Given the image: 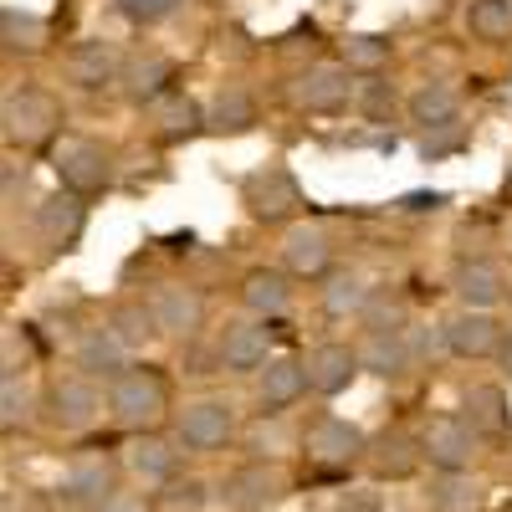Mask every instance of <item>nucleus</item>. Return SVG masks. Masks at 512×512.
<instances>
[{"label": "nucleus", "mask_w": 512, "mask_h": 512, "mask_svg": "<svg viewBox=\"0 0 512 512\" xmlns=\"http://www.w3.org/2000/svg\"><path fill=\"white\" fill-rule=\"evenodd\" d=\"M164 415H175V405H169V384H164L159 369L134 364L108 384V420L118 425V431H128V436L159 431Z\"/></svg>", "instance_id": "1"}, {"label": "nucleus", "mask_w": 512, "mask_h": 512, "mask_svg": "<svg viewBox=\"0 0 512 512\" xmlns=\"http://www.w3.org/2000/svg\"><path fill=\"white\" fill-rule=\"evenodd\" d=\"M169 436L180 441V451L216 456L241 436V410L226 395H190L185 405H175V415H169Z\"/></svg>", "instance_id": "2"}, {"label": "nucleus", "mask_w": 512, "mask_h": 512, "mask_svg": "<svg viewBox=\"0 0 512 512\" xmlns=\"http://www.w3.org/2000/svg\"><path fill=\"white\" fill-rule=\"evenodd\" d=\"M41 415H47V425L57 436H88L108 415V390L88 374L62 369V374L47 379V390H41Z\"/></svg>", "instance_id": "3"}, {"label": "nucleus", "mask_w": 512, "mask_h": 512, "mask_svg": "<svg viewBox=\"0 0 512 512\" xmlns=\"http://www.w3.org/2000/svg\"><path fill=\"white\" fill-rule=\"evenodd\" d=\"M236 195L246 205V216L262 221V226H297V216L308 210L303 185H297V175H292L282 159H267L262 169L241 175L236 180Z\"/></svg>", "instance_id": "4"}, {"label": "nucleus", "mask_w": 512, "mask_h": 512, "mask_svg": "<svg viewBox=\"0 0 512 512\" xmlns=\"http://www.w3.org/2000/svg\"><path fill=\"white\" fill-rule=\"evenodd\" d=\"M62 103L47 88H11L6 103H0V134H6V149H41L57 144L62 134Z\"/></svg>", "instance_id": "5"}, {"label": "nucleus", "mask_w": 512, "mask_h": 512, "mask_svg": "<svg viewBox=\"0 0 512 512\" xmlns=\"http://www.w3.org/2000/svg\"><path fill=\"white\" fill-rule=\"evenodd\" d=\"M52 175L62 190L93 200L113 185V149L103 139H88V134H62L52 144Z\"/></svg>", "instance_id": "6"}, {"label": "nucleus", "mask_w": 512, "mask_h": 512, "mask_svg": "<svg viewBox=\"0 0 512 512\" xmlns=\"http://www.w3.org/2000/svg\"><path fill=\"white\" fill-rule=\"evenodd\" d=\"M287 103L297 113H344L359 103V82L344 62H308V67H297L292 82H287Z\"/></svg>", "instance_id": "7"}, {"label": "nucleus", "mask_w": 512, "mask_h": 512, "mask_svg": "<svg viewBox=\"0 0 512 512\" xmlns=\"http://www.w3.org/2000/svg\"><path fill=\"white\" fill-rule=\"evenodd\" d=\"M272 323H262V318H251V313H241V318H226L221 328H216V344H210V354H216V369L221 374H262L267 364H272Z\"/></svg>", "instance_id": "8"}, {"label": "nucleus", "mask_w": 512, "mask_h": 512, "mask_svg": "<svg viewBox=\"0 0 512 512\" xmlns=\"http://www.w3.org/2000/svg\"><path fill=\"white\" fill-rule=\"evenodd\" d=\"M287 487L292 482H287V472L277 461H246V466H236V472L221 477L216 497L231 512H267V507H277L287 497Z\"/></svg>", "instance_id": "9"}, {"label": "nucleus", "mask_w": 512, "mask_h": 512, "mask_svg": "<svg viewBox=\"0 0 512 512\" xmlns=\"http://www.w3.org/2000/svg\"><path fill=\"white\" fill-rule=\"evenodd\" d=\"M175 82H180V62L175 57L159 52V47H139V52L123 57L118 93H123V103H134V108H154L159 98L175 93Z\"/></svg>", "instance_id": "10"}, {"label": "nucleus", "mask_w": 512, "mask_h": 512, "mask_svg": "<svg viewBox=\"0 0 512 512\" xmlns=\"http://www.w3.org/2000/svg\"><path fill=\"white\" fill-rule=\"evenodd\" d=\"M420 456L441 477H461L477 461V431L466 425V415H431L420 425Z\"/></svg>", "instance_id": "11"}, {"label": "nucleus", "mask_w": 512, "mask_h": 512, "mask_svg": "<svg viewBox=\"0 0 512 512\" xmlns=\"http://www.w3.org/2000/svg\"><path fill=\"white\" fill-rule=\"evenodd\" d=\"M82 226H88V200L72 195V190H57V195H47L31 210V236H36L41 256L72 251L82 241Z\"/></svg>", "instance_id": "12"}, {"label": "nucleus", "mask_w": 512, "mask_h": 512, "mask_svg": "<svg viewBox=\"0 0 512 512\" xmlns=\"http://www.w3.org/2000/svg\"><path fill=\"white\" fill-rule=\"evenodd\" d=\"M123 57L108 36H77L72 47L62 52V77L72 82L77 93H103V88H118V72H123Z\"/></svg>", "instance_id": "13"}, {"label": "nucleus", "mask_w": 512, "mask_h": 512, "mask_svg": "<svg viewBox=\"0 0 512 512\" xmlns=\"http://www.w3.org/2000/svg\"><path fill=\"white\" fill-rule=\"evenodd\" d=\"M282 272L292 282H328L333 277V236L318 221H297L282 231Z\"/></svg>", "instance_id": "14"}, {"label": "nucleus", "mask_w": 512, "mask_h": 512, "mask_svg": "<svg viewBox=\"0 0 512 512\" xmlns=\"http://www.w3.org/2000/svg\"><path fill=\"white\" fill-rule=\"evenodd\" d=\"M123 472L134 477L139 487H169L180 477V441L164 436V431H144V436H128L123 446Z\"/></svg>", "instance_id": "15"}, {"label": "nucleus", "mask_w": 512, "mask_h": 512, "mask_svg": "<svg viewBox=\"0 0 512 512\" xmlns=\"http://www.w3.org/2000/svg\"><path fill=\"white\" fill-rule=\"evenodd\" d=\"M502 323L492 313H477V308H456L441 318V344L451 359L472 364V359H497V344H502Z\"/></svg>", "instance_id": "16"}, {"label": "nucleus", "mask_w": 512, "mask_h": 512, "mask_svg": "<svg viewBox=\"0 0 512 512\" xmlns=\"http://www.w3.org/2000/svg\"><path fill=\"white\" fill-rule=\"evenodd\" d=\"M303 369H308V390H313L318 400H338V395H344L349 384L364 374V359H359V344H338V338H323V344L308 349Z\"/></svg>", "instance_id": "17"}, {"label": "nucleus", "mask_w": 512, "mask_h": 512, "mask_svg": "<svg viewBox=\"0 0 512 512\" xmlns=\"http://www.w3.org/2000/svg\"><path fill=\"white\" fill-rule=\"evenodd\" d=\"M303 451L318 466H349V461L369 456V436L344 415H313L308 431H303Z\"/></svg>", "instance_id": "18"}, {"label": "nucleus", "mask_w": 512, "mask_h": 512, "mask_svg": "<svg viewBox=\"0 0 512 512\" xmlns=\"http://www.w3.org/2000/svg\"><path fill=\"white\" fill-rule=\"evenodd\" d=\"M149 308L159 318V333L164 338H180V344H190V338H200L205 328V297L185 282H159L149 292Z\"/></svg>", "instance_id": "19"}, {"label": "nucleus", "mask_w": 512, "mask_h": 512, "mask_svg": "<svg viewBox=\"0 0 512 512\" xmlns=\"http://www.w3.org/2000/svg\"><path fill=\"white\" fill-rule=\"evenodd\" d=\"M113 482H118V472H113V461L108 456H93V451H82V456H72L67 461V472H62V482H57V492L67 497V502H77V507H108L118 492H113Z\"/></svg>", "instance_id": "20"}, {"label": "nucleus", "mask_w": 512, "mask_h": 512, "mask_svg": "<svg viewBox=\"0 0 512 512\" xmlns=\"http://www.w3.org/2000/svg\"><path fill=\"white\" fill-rule=\"evenodd\" d=\"M236 292H241V308H246L251 318H262V323L287 318L292 303H297V287H292V277H287L282 267H251Z\"/></svg>", "instance_id": "21"}, {"label": "nucleus", "mask_w": 512, "mask_h": 512, "mask_svg": "<svg viewBox=\"0 0 512 512\" xmlns=\"http://www.w3.org/2000/svg\"><path fill=\"white\" fill-rule=\"evenodd\" d=\"M451 292H456L461 308L492 313L507 297V272H502V262H492V256H472V262L451 267Z\"/></svg>", "instance_id": "22"}, {"label": "nucleus", "mask_w": 512, "mask_h": 512, "mask_svg": "<svg viewBox=\"0 0 512 512\" xmlns=\"http://www.w3.org/2000/svg\"><path fill=\"white\" fill-rule=\"evenodd\" d=\"M405 118H410L415 128H425V134L451 128V123L461 118V93H456V82H446V77L415 82V88L405 93Z\"/></svg>", "instance_id": "23"}, {"label": "nucleus", "mask_w": 512, "mask_h": 512, "mask_svg": "<svg viewBox=\"0 0 512 512\" xmlns=\"http://www.w3.org/2000/svg\"><path fill=\"white\" fill-rule=\"evenodd\" d=\"M149 134L159 144H190V139H200L205 134V103L190 98L185 88H175L169 98H159L149 108Z\"/></svg>", "instance_id": "24"}, {"label": "nucleus", "mask_w": 512, "mask_h": 512, "mask_svg": "<svg viewBox=\"0 0 512 512\" xmlns=\"http://www.w3.org/2000/svg\"><path fill=\"white\" fill-rule=\"evenodd\" d=\"M303 395H313L308 390V369H303V359H292V354H272V364L256 374V405H262L267 415L292 410Z\"/></svg>", "instance_id": "25"}, {"label": "nucleus", "mask_w": 512, "mask_h": 512, "mask_svg": "<svg viewBox=\"0 0 512 512\" xmlns=\"http://www.w3.org/2000/svg\"><path fill=\"white\" fill-rule=\"evenodd\" d=\"M256 118H262V108H256V93L241 88V82H221L216 93L205 98V134H251Z\"/></svg>", "instance_id": "26"}, {"label": "nucleus", "mask_w": 512, "mask_h": 512, "mask_svg": "<svg viewBox=\"0 0 512 512\" xmlns=\"http://www.w3.org/2000/svg\"><path fill=\"white\" fill-rule=\"evenodd\" d=\"M364 466L379 477V482H405V477H415L420 466H425V456H420V436H410V431H379L374 441H369V456H364Z\"/></svg>", "instance_id": "27"}, {"label": "nucleus", "mask_w": 512, "mask_h": 512, "mask_svg": "<svg viewBox=\"0 0 512 512\" xmlns=\"http://www.w3.org/2000/svg\"><path fill=\"white\" fill-rule=\"evenodd\" d=\"M72 369H77V374H88V379H103V384H113L123 369H134V364H128V349L118 344V338H113L108 328H88V333H77Z\"/></svg>", "instance_id": "28"}, {"label": "nucleus", "mask_w": 512, "mask_h": 512, "mask_svg": "<svg viewBox=\"0 0 512 512\" xmlns=\"http://www.w3.org/2000/svg\"><path fill=\"white\" fill-rule=\"evenodd\" d=\"M103 328L118 338V344L134 354V349H149V344H159V318H154V308H149V297H118V303L108 308V318H103Z\"/></svg>", "instance_id": "29"}, {"label": "nucleus", "mask_w": 512, "mask_h": 512, "mask_svg": "<svg viewBox=\"0 0 512 512\" xmlns=\"http://www.w3.org/2000/svg\"><path fill=\"white\" fill-rule=\"evenodd\" d=\"M359 359H364V374H379V379H405V374L415 369L410 333H364Z\"/></svg>", "instance_id": "30"}, {"label": "nucleus", "mask_w": 512, "mask_h": 512, "mask_svg": "<svg viewBox=\"0 0 512 512\" xmlns=\"http://www.w3.org/2000/svg\"><path fill=\"white\" fill-rule=\"evenodd\" d=\"M461 415L477 436H502L512 431V405H507V390L502 384H472L461 395Z\"/></svg>", "instance_id": "31"}, {"label": "nucleus", "mask_w": 512, "mask_h": 512, "mask_svg": "<svg viewBox=\"0 0 512 512\" xmlns=\"http://www.w3.org/2000/svg\"><path fill=\"white\" fill-rule=\"evenodd\" d=\"M369 303H374V287L359 277V272H333L323 287H318V308L328 313V318H364L369 313Z\"/></svg>", "instance_id": "32"}, {"label": "nucleus", "mask_w": 512, "mask_h": 512, "mask_svg": "<svg viewBox=\"0 0 512 512\" xmlns=\"http://www.w3.org/2000/svg\"><path fill=\"white\" fill-rule=\"evenodd\" d=\"M395 57V41L379 36V31H349L344 41H338V62H344L349 72H384Z\"/></svg>", "instance_id": "33"}, {"label": "nucleus", "mask_w": 512, "mask_h": 512, "mask_svg": "<svg viewBox=\"0 0 512 512\" xmlns=\"http://www.w3.org/2000/svg\"><path fill=\"white\" fill-rule=\"evenodd\" d=\"M466 31H472V41H487V47L507 41L512 36V0H466Z\"/></svg>", "instance_id": "34"}, {"label": "nucleus", "mask_w": 512, "mask_h": 512, "mask_svg": "<svg viewBox=\"0 0 512 512\" xmlns=\"http://www.w3.org/2000/svg\"><path fill=\"white\" fill-rule=\"evenodd\" d=\"M0 26H6V52H11V57H16V52H41V47H47V21L31 16V11L6 6V11H0Z\"/></svg>", "instance_id": "35"}, {"label": "nucleus", "mask_w": 512, "mask_h": 512, "mask_svg": "<svg viewBox=\"0 0 512 512\" xmlns=\"http://www.w3.org/2000/svg\"><path fill=\"white\" fill-rule=\"evenodd\" d=\"M149 502H154V512H205L210 487H205L200 477H175L169 487H159Z\"/></svg>", "instance_id": "36"}, {"label": "nucleus", "mask_w": 512, "mask_h": 512, "mask_svg": "<svg viewBox=\"0 0 512 512\" xmlns=\"http://www.w3.org/2000/svg\"><path fill=\"white\" fill-rule=\"evenodd\" d=\"M180 6L185 0H113V11L134 26H164V21L180 16Z\"/></svg>", "instance_id": "37"}, {"label": "nucleus", "mask_w": 512, "mask_h": 512, "mask_svg": "<svg viewBox=\"0 0 512 512\" xmlns=\"http://www.w3.org/2000/svg\"><path fill=\"white\" fill-rule=\"evenodd\" d=\"M31 420V390L21 379H0V431L16 436V425Z\"/></svg>", "instance_id": "38"}, {"label": "nucleus", "mask_w": 512, "mask_h": 512, "mask_svg": "<svg viewBox=\"0 0 512 512\" xmlns=\"http://www.w3.org/2000/svg\"><path fill=\"white\" fill-rule=\"evenodd\" d=\"M369 123H384V118H390L395 108H405L400 98H395V88H390V82H369V88H364V82H359V103H354Z\"/></svg>", "instance_id": "39"}, {"label": "nucleus", "mask_w": 512, "mask_h": 512, "mask_svg": "<svg viewBox=\"0 0 512 512\" xmlns=\"http://www.w3.org/2000/svg\"><path fill=\"white\" fill-rule=\"evenodd\" d=\"M461 144H466V134L451 123V128H436V134H425L420 154H425V159H441V154H451V149H461Z\"/></svg>", "instance_id": "40"}, {"label": "nucleus", "mask_w": 512, "mask_h": 512, "mask_svg": "<svg viewBox=\"0 0 512 512\" xmlns=\"http://www.w3.org/2000/svg\"><path fill=\"white\" fill-rule=\"evenodd\" d=\"M344 512H384V502H379V492H374V487H359V492H349V497H344Z\"/></svg>", "instance_id": "41"}, {"label": "nucleus", "mask_w": 512, "mask_h": 512, "mask_svg": "<svg viewBox=\"0 0 512 512\" xmlns=\"http://www.w3.org/2000/svg\"><path fill=\"white\" fill-rule=\"evenodd\" d=\"M98 512H154V502H144V497H128V492H118L108 507H98Z\"/></svg>", "instance_id": "42"}, {"label": "nucleus", "mask_w": 512, "mask_h": 512, "mask_svg": "<svg viewBox=\"0 0 512 512\" xmlns=\"http://www.w3.org/2000/svg\"><path fill=\"white\" fill-rule=\"evenodd\" d=\"M446 205V195H405L400 200V210H441Z\"/></svg>", "instance_id": "43"}, {"label": "nucleus", "mask_w": 512, "mask_h": 512, "mask_svg": "<svg viewBox=\"0 0 512 512\" xmlns=\"http://www.w3.org/2000/svg\"><path fill=\"white\" fill-rule=\"evenodd\" d=\"M497 369H502V379H512V328L502 333V344H497Z\"/></svg>", "instance_id": "44"}, {"label": "nucleus", "mask_w": 512, "mask_h": 512, "mask_svg": "<svg viewBox=\"0 0 512 512\" xmlns=\"http://www.w3.org/2000/svg\"><path fill=\"white\" fill-rule=\"evenodd\" d=\"M26 190V180H21ZM6 205H16V159H6Z\"/></svg>", "instance_id": "45"}, {"label": "nucleus", "mask_w": 512, "mask_h": 512, "mask_svg": "<svg viewBox=\"0 0 512 512\" xmlns=\"http://www.w3.org/2000/svg\"><path fill=\"white\" fill-rule=\"evenodd\" d=\"M502 251L512 256V216H507V226H502Z\"/></svg>", "instance_id": "46"}, {"label": "nucleus", "mask_w": 512, "mask_h": 512, "mask_svg": "<svg viewBox=\"0 0 512 512\" xmlns=\"http://www.w3.org/2000/svg\"><path fill=\"white\" fill-rule=\"evenodd\" d=\"M507 190H512V164H507Z\"/></svg>", "instance_id": "47"}]
</instances>
